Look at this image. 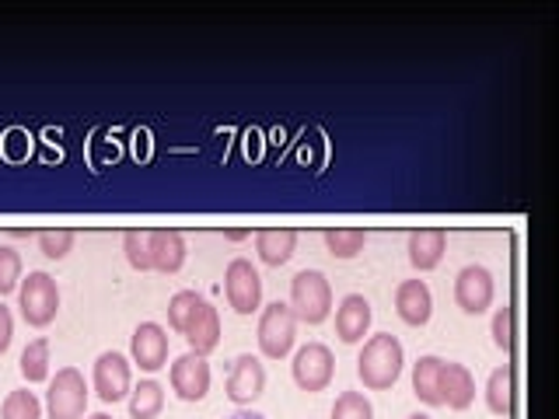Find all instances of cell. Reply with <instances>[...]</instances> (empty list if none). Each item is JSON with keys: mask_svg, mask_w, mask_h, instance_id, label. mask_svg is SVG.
Here are the masks:
<instances>
[{"mask_svg": "<svg viewBox=\"0 0 559 419\" xmlns=\"http://www.w3.org/2000/svg\"><path fill=\"white\" fill-rule=\"evenodd\" d=\"M402 363H406V349H402V343L392 332H381V336H371L364 343L357 374L367 392H389L402 378Z\"/></svg>", "mask_w": 559, "mask_h": 419, "instance_id": "6da1fadb", "label": "cell"}, {"mask_svg": "<svg viewBox=\"0 0 559 419\" xmlns=\"http://www.w3.org/2000/svg\"><path fill=\"white\" fill-rule=\"evenodd\" d=\"M290 311L297 322L305 325H319L329 319L332 311V287L325 273L319 270H305L290 279Z\"/></svg>", "mask_w": 559, "mask_h": 419, "instance_id": "7a4b0ae2", "label": "cell"}, {"mask_svg": "<svg viewBox=\"0 0 559 419\" xmlns=\"http://www.w3.org/2000/svg\"><path fill=\"white\" fill-rule=\"evenodd\" d=\"M17 304H22V319L35 328H46L60 311V290H57V279L49 273L35 270L28 273V279H22L17 287Z\"/></svg>", "mask_w": 559, "mask_h": 419, "instance_id": "3957f363", "label": "cell"}, {"mask_svg": "<svg viewBox=\"0 0 559 419\" xmlns=\"http://www.w3.org/2000/svg\"><path fill=\"white\" fill-rule=\"evenodd\" d=\"M255 339H259L262 357L284 360L290 354L294 339H297V319H294L290 304H280V301L276 304H266V311H262V319H259Z\"/></svg>", "mask_w": 559, "mask_h": 419, "instance_id": "277c9868", "label": "cell"}, {"mask_svg": "<svg viewBox=\"0 0 559 419\" xmlns=\"http://www.w3.org/2000/svg\"><path fill=\"white\" fill-rule=\"evenodd\" d=\"M46 409H49V419H84L87 384L78 367H63V371H57V378H52L49 392H46Z\"/></svg>", "mask_w": 559, "mask_h": 419, "instance_id": "5b68a950", "label": "cell"}, {"mask_svg": "<svg viewBox=\"0 0 559 419\" xmlns=\"http://www.w3.org/2000/svg\"><path fill=\"white\" fill-rule=\"evenodd\" d=\"M290 367H294V381L301 392H325L332 384V374H336V357H332L329 346L308 343V346L297 349Z\"/></svg>", "mask_w": 559, "mask_h": 419, "instance_id": "8992f818", "label": "cell"}, {"mask_svg": "<svg viewBox=\"0 0 559 419\" xmlns=\"http://www.w3.org/2000/svg\"><path fill=\"white\" fill-rule=\"evenodd\" d=\"M224 294L227 304H231L238 314H255L262 304V279L255 273V266L249 259H235L224 273Z\"/></svg>", "mask_w": 559, "mask_h": 419, "instance_id": "52a82bcc", "label": "cell"}, {"mask_svg": "<svg viewBox=\"0 0 559 419\" xmlns=\"http://www.w3.org/2000/svg\"><path fill=\"white\" fill-rule=\"evenodd\" d=\"M493 273H489L486 266H465L459 273V279H454V301H459V308L465 314H483L489 304H493Z\"/></svg>", "mask_w": 559, "mask_h": 419, "instance_id": "ba28073f", "label": "cell"}, {"mask_svg": "<svg viewBox=\"0 0 559 419\" xmlns=\"http://www.w3.org/2000/svg\"><path fill=\"white\" fill-rule=\"evenodd\" d=\"M168 378H171V392L182 402H203L210 392V363H206V357L192 354V349L171 363Z\"/></svg>", "mask_w": 559, "mask_h": 419, "instance_id": "9c48e42d", "label": "cell"}, {"mask_svg": "<svg viewBox=\"0 0 559 419\" xmlns=\"http://www.w3.org/2000/svg\"><path fill=\"white\" fill-rule=\"evenodd\" d=\"M95 392L102 402H122L130 395V360L116 349L95 360Z\"/></svg>", "mask_w": 559, "mask_h": 419, "instance_id": "30bf717a", "label": "cell"}, {"mask_svg": "<svg viewBox=\"0 0 559 419\" xmlns=\"http://www.w3.org/2000/svg\"><path fill=\"white\" fill-rule=\"evenodd\" d=\"M130 349H133V360H136L140 371H151V374L162 371V367L168 363V332L157 322L136 325Z\"/></svg>", "mask_w": 559, "mask_h": 419, "instance_id": "8fae6325", "label": "cell"}, {"mask_svg": "<svg viewBox=\"0 0 559 419\" xmlns=\"http://www.w3.org/2000/svg\"><path fill=\"white\" fill-rule=\"evenodd\" d=\"M262 392H266V367L252 354H241L231 367V378H227V398L238 402V406H249Z\"/></svg>", "mask_w": 559, "mask_h": 419, "instance_id": "7c38bea8", "label": "cell"}, {"mask_svg": "<svg viewBox=\"0 0 559 419\" xmlns=\"http://www.w3.org/2000/svg\"><path fill=\"white\" fill-rule=\"evenodd\" d=\"M395 314L406 325H427L430 314H433V297H430V287L424 279H406V284H399L395 290Z\"/></svg>", "mask_w": 559, "mask_h": 419, "instance_id": "4fadbf2b", "label": "cell"}, {"mask_svg": "<svg viewBox=\"0 0 559 419\" xmlns=\"http://www.w3.org/2000/svg\"><path fill=\"white\" fill-rule=\"evenodd\" d=\"M371 319H374L371 301L360 294H346L336 311V336L343 343H360L367 336V328H371Z\"/></svg>", "mask_w": 559, "mask_h": 419, "instance_id": "5bb4252c", "label": "cell"}, {"mask_svg": "<svg viewBox=\"0 0 559 419\" xmlns=\"http://www.w3.org/2000/svg\"><path fill=\"white\" fill-rule=\"evenodd\" d=\"M151 249V270L157 273H179L186 262V238L175 227H162V231L147 235Z\"/></svg>", "mask_w": 559, "mask_h": 419, "instance_id": "9a60e30c", "label": "cell"}, {"mask_svg": "<svg viewBox=\"0 0 559 419\" xmlns=\"http://www.w3.org/2000/svg\"><path fill=\"white\" fill-rule=\"evenodd\" d=\"M441 402L454 412H465L476 402V381L465 363H441Z\"/></svg>", "mask_w": 559, "mask_h": 419, "instance_id": "2e32d148", "label": "cell"}, {"mask_svg": "<svg viewBox=\"0 0 559 419\" xmlns=\"http://www.w3.org/2000/svg\"><path fill=\"white\" fill-rule=\"evenodd\" d=\"M444 252H448V235L441 231V227H424V231H413V238H409V262L419 273L441 266Z\"/></svg>", "mask_w": 559, "mask_h": 419, "instance_id": "e0dca14e", "label": "cell"}, {"mask_svg": "<svg viewBox=\"0 0 559 419\" xmlns=\"http://www.w3.org/2000/svg\"><path fill=\"white\" fill-rule=\"evenodd\" d=\"M186 339L192 346V354H200V357L214 354V349H217V343H221V314L210 301L200 304L197 319H192L189 328H186Z\"/></svg>", "mask_w": 559, "mask_h": 419, "instance_id": "ac0fdd59", "label": "cell"}, {"mask_svg": "<svg viewBox=\"0 0 559 419\" xmlns=\"http://www.w3.org/2000/svg\"><path fill=\"white\" fill-rule=\"evenodd\" d=\"M294 249H297L294 227H266V231L255 235V252L266 266H284V262H290Z\"/></svg>", "mask_w": 559, "mask_h": 419, "instance_id": "d6986e66", "label": "cell"}, {"mask_svg": "<svg viewBox=\"0 0 559 419\" xmlns=\"http://www.w3.org/2000/svg\"><path fill=\"white\" fill-rule=\"evenodd\" d=\"M441 357H419L413 367V392L424 406H444L441 402Z\"/></svg>", "mask_w": 559, "mask_h": 419, "instance_id": "ffe728a7", "label": "cell"}, {"mask_svg": "<svg viewBox=\"0 0 559 419\" xmlns=\"http://www.w3.org/2000/svg\"><path fill=\"white\" fill-rule=\"evenodd\" d=\"M486 406L493 416H511L514 409V371H511V363H503L497 367L493 374H489L486 381Z\"/></svg>", "mask_w": 559, "mask_h": 419, "instance_id": "44dd1931", "label": "cell"}, {"mask_svg": "<svg viewBox=\"0 0 559 419\" xmlns=\"http://www.w3.org/2000/svg\"><path fill=\"white\" fill-rule=\"evenodd\" d=\"M165 406V388L157 381H140L130 392V416L133 419H151Z\"/></svg>", "mask_w": 559, "mask_h": 419, "instance_id": "7402d4cb", "label": "cell"}, {"mask_svg": "<svg viewBox=\"0 0 559 419\" xmlns=\"http://www.w3.org/2000/svg\"><path fill=\"white\" fill-rule=\"evenodd\" d=\"M325 244L336 259H354L367 244V231L364 227H332V231H325Z\"/></svg>", "mask_w": 559, "mask_h": 419, "instance_id": "603a6c76", "label": "cell"}, {"mask_svg": "<svg viewBox=\"0 0 559 419\" xmlns=\"http://www.w3.org/2000/svg\"><path fill=\"white\" fill-rule=\"evenodd\" d=\"M200 304H203V297H200L197 290H179V294H175L171 301H168V325L186 336V328H189L192 319H197Z\"/></svg>", "mask_w": 559, "mask_h": 419, "instance_id": "cb8c5ba5", "label": "cell"}, {"mask_svg": "<svg viewBox=\"0 0 559 419\" xmlns=\"http://www.w3.org/2000/svg\"><path fill=\"white\" fill-rule=\"evenodd\" d=\"M22 374L28 384H39L49 378V339H32L22 354Z\"/></svg>", "mask_w": 559, "mask_h": 419, "instance_id": "d4e9b609", "label": "cell"}, {"mask_svg": "<svg viewBox=\"0 0 559 419\" xmlns=\"http://www.w3.org/2000/svg\"><path fill=\"white\" fill-rule=\"evenodd\" d=\"M0 419H43V406L32 392H11L0 406Z\"/></svg>", "mask_w": 559, "mask_h": 419, "instance_id": "484cf974", "label": "cell"}, {"mask_svg": "<svg viewBox=\"0 0 559 419\" xmlns=\"http://www.w3.org/2000/svg\"><path fill=\"white\" fill-rule=\"evenodd\" d=\"M332 419H374V406L360 392H343L332 406Z\"/></svg>", "mask_w": 559, "mask_h": 419, "instance_id": "4316f807", "label": "cell"}, {"mask_svg": "<svg viewBox=\"0 0 559 419\" xmlns=\"http://www.w3.org/2000/svg\"><path fill=\"white\" fill-rule=\"evenodd\" d=\"M22 284V255L11 244H0V297Z\"/></svg>", "mask_w": 559, "mask_h": 419, "instance_id": "83f0119b", "label": "cell"}, {"mask_svg": "<svg viewBox=\"0 0 559 419\" xmlns=\"http://www.w3.org/2000/svg\"><path fill=\"white\" fill-rule=\"evenodd\" d=\"M74 231L70 227H57V231H43L39 235V249H43V255L46 259H67L70 255V249H74Z\"/></svg>", "mask_w": 559, "mask_h": 419, "instance_id": "f1b7e54d", "label": "cell"}, {"mask_svg": "<svg viewBox=\"0 0 559 419\" xmlns=\"http://www.w3.org/2000/svg\"><path fill=\"white\" fill-rule=\"evenodd\" d=\"M122 249H127V259H130V266L140 270V273H147L151 270V249H147V235H140V231H127V238H122Z\"/></svg>", "mask_w": 559, "mask_h": 419, "instance_id": "f546056e", "label": "cell"}, {"mask_svg": "<svg viewBox=\"0 0 559 419\" xmlns=\"http://www.w3.org/2000/svg\"><path fill=\"white\" fill-rule=\"evenodd\" d=\"M493 343L503 349V354H511V346H514V308L511 304H503L493 314Z\"/></svg>", "mask_w": 559, "mask_h": 419, "instance_id": "4dcf8cb0", "label": "cell"}, {"mask_svg": "<svg viewBox=\"0 0 559 419\" xmlns=\"http://www.w3.org/2000/svg\"><path fill=\"white\" fill-rule=\"evenodd\" d=\"M11 339H14V319H11V311L0 304V354L11 346Z\"/></svg>", "mask_w": 559, "mask_h": 419, "instance_id": "1f68e13d", "label": "cell"}, {"mask_svg": "<svg viewBox=\"0 0 559 419\" xmlns=\"http://www.w3.org/2000/svg\"><path fill=\"white\" fill-rule=\"evenodd\" d=\"M231 419H266V416H259V412H235Z\"/></svg>", "mask_w": 559, "mask_h": 419, "instance_id": "d6a6232c", "label": "cell"}, {"mask_svg": "<svg viewBox=\"0 0 559 419\" xmlns=\"http://www.w3.org/2000/svg\"><path fill=\"white\" fill-rule=\"evenodd\" d=\"M92 419H112V416H109V412H95Z\"/></svg>", "mask_w": 559, "mask_h": 419, "instance_id": "836d02e7", "label": "cell"}, {"mask_svg": "<svg viewBox=\"0 0 559 419\" xmlns=\"http://www.w3.org/2000/svg\"><path fill=\"white\" fill-rule=\"evenodd\" d=\"M409 419H430V416H424V412H416V416H409Z\"/></svg>", "mask_w": 559, "mask_h": 419, "instance_id": "e575fe53", "label": "cell"}]
</instances>
